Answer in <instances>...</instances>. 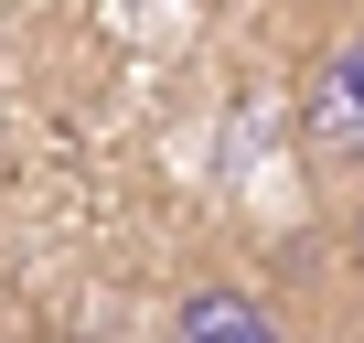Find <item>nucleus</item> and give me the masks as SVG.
I'll use <instances>...</instances> for the list:
<instances>
[{"label": "nucleus", "mask_w": 364, "mask_h": 343, "mask_svg": "<svg viewBox=\"0 0 364 343\" xmlns=\"http://www.w3.org/2000/svg\"><path fill=\"white\" fill-rule=\"evenodd\" d=\"M300 161L311 183H364V11L300 75Z\"/></svg>", "instance_id": "1"}, {"label": "nucleus", "mask_w": 364, "mask_h": 343, "mask_svg": "<svg viewBox=\"0 0 364 343\" xmlns=\"http://www.w3.org/2000/svg\"><path fill=\"white\" fill-rule=\"evenodd\" d=\"M161 343H289V322H279L247 279H193V290H171Z\"/></svg>", "instance_id": "2"}]
</instances>
